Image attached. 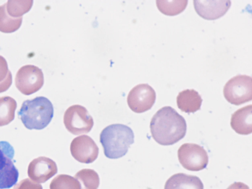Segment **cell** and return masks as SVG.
Wrapping results in <instances>:
<instances>
[{
  "label": "cell",
  "mask_w": 252,
  "mask_h": 189,
  "mask_svg": "<svg viewBox=\"0 0 252 189\" xmlns=\"http://www.w3.org/2000/svg\"><path fill=\"white\" fill-rule=\"evenodd\" d=\"M150 127L153 139L165 146L177 143L184 137L187 131L185 119L170 106L159 109L152 117Z\"/></svg>",
  "instance_id": "cell-1"
},
{
  "label": "cell",
  "mask_w": 252,
  "mask_h": 189,
  "mask_svg": "<svg viewBox=\"0 0 252 189\" xmlns=\"http://www.w3.org/2000/svg\"><path fill=\"white\" fill-rule=\"evenodd\" d=\"M134 138L131 128L121 124L107 126L100 134V142L103 147L104 155L111 159L124 156L130 145L134 143Z\"/></svg>",
  "instance_id": "cell-2"
},
{
  "label": "cell",
  "mask_w": 252,
  "mask_h": 189,
  "mask_svg": "<svg viewBox=\"0 0 252 189\" xmlns=\"http://www.w3.org/2000/svg\"><path fill=\"white\" fill-rule=\"evenodd\" d=\"M18 114L26 128L39 130L46 127L51 122L54 108L47 98L37 96L24 101Z\"/></svg>",
  "instance_id": "cell-3"
},
{
  "label": "cell",
  "mask_w": 252,
  "mask_h": 189,
  "mask_svg": "<svg viewBox=\"0 0 252 189\" xmlns=\"http://www.w3.org/2000/svg\"><path fill=\"white\" fill-rule=\"evenodd\" d=\"M223 95L231 104L239 105L252 99V78L246 75H237L227 82Z\"/></svg>",
  "instance_id": "cell-4"
},
{
  "label": "cell",
  "mask_w": 252,
  "mask_h": 189,
  "mask_svg": "<svg viewBox=\"0 0 252 189\" xmlns=\"http://www.w3.org/2000/svg\"><path fill=\"white\" fill-rule=\"evenodd\" d=\"M63 123L66 129L74 135L89 132L94 126V120L83 106L74 104L69 106L63 115Z\"/></svg>",
  "instance_id": "cell-5"
},
{
  "label": "cell",
  "mask_w": 252,
  "mask_h": 189,
  "mask_svg": "<svg viewBox=\"0 0 252 189\" xmlns=\"http://www.w3.org/2000/svg\"><path fill=\"white\" fill-rule=\"evenodd\" d=\"M180 163L185 169L198 171L205 168L208 163V156L201 146L194 143H185L178 151Z\"/></svg>",
  "instance_id": "cell-6"
},
{
  "label": "cell",
  "mask_w": 252,
  "mask_h": 189,
  "mask_svg": "<svg viewBox=\"0 0 252 189\" xmlns=\"http://www.w3.org/2000/svg\"><path fill=\"white\" fill-rule=\"evenodd\" d=\"M14 150L6 141H0V189H9L15 185L19 172L13 163Z\"/></svg>",
  "instance_id": "cell-7"
},
{
  "label": "cell",
  "mask_w": 252,
  "mask_h": 189,
  "mask_svg": "<svg viewBox=\"0 0 252 189\" xmlns=\"http://www.w3.org/2000/svg\"><path fill=\"white\" fill-rule=\"evenodd\" d=\"M43 83V73L42 70L36 66L31 64L24 65L16 73V86L25 95H30L38 91Z\"/></svg>",
  "instance_id": "cell-8"
},
{
  "label": "cell",
  "mask_w": 252,
  "mask_h": 189,
  "mask_svg": "<svg viewBox=\"0 0 252 189\" xmlns=\"http://www.w3.org/2000/svg\"><path fill=\"white\" fill-rule=\"evenodd\" d=\"M156 98V92L151 86L145 83L139 84L129 91L127 102L132 111L140 113L150 109Z\"/></svg>",
  "instance_id": "cell-9"
},
{
  "label": "cell",
  "mask_w": 252,
  "mask_h": 189,
  "mask_svg": "<svg viewBox=\"0 0 252 189\" xmlns=\"http://www.w3.org/2000/svg\"><path fill=\"white\" fill-rule=\"evenodd\" d=\"M72 156L78 161L84 163L93 162L97 158L99 149L94 140L87 135L74 138L70 146Z\"/></svg>",
  "instance_id": "cell-10"
},
{
  "label": "cell",
  "mask_w": 252,
  "mask_h": 189,
  "mask_svg": "<svg viewBox=\"0 0 252 189\" xmlns=\"http://www.w3.org/2000/svg\"><path fill=\"white\" fill-rule=\"evenodd\" d=\"M229 0H195L193 5L195 11L207 20H215L222 16L231 6Z\"/></svg>",
  "instance_id": "cell-11"
},
{
  "label": "cell",
  "mask_w": 252,
  "mask_h": 189,
  "mask_svg": "<svg viewBox=\"0 0 252 189\" xmlns=\"http://www.w3.org/2000/svg\"><path fill=\"white\" fill-rule=\"evenodd\" d=\"M58 172L56 162L49 158L40 157L32 160L28 168L29 176L40 182H45Z\"/></svg>",
  "instance_id": "cell-12"
},
{
  "label": "cell",
  "mask_w": 252,
  "mask_h": 189,
  "mask_svg": "<svg viewBox=\"0 0 252 189\" xmlns=\"http://www.w3.org/2000/svg\"><path fill=\"white\" fill-rule=\"evenodd\" d=\"M252 105L243 107L231 115L230 125L237 133L248 135L252 132Z\"/></svg>",
  "instance_id": "cell-13"
},
{
  "label": "cell",
  "mask_w": 252,
  "mask_h": 189,
  "mask_svg": "<svg viewBox=\"0 0 252 189\" xmlns=\"http://www.w3.org/2000/svg\"><path fill=\"white\" fill-rule=\"evenodd\" d=\"M203 184L196 176L183 173L171 176L166 182L164 189H203Z\"/></svg>",
  "instance_id": "cell-14"
},
{
  "label": "cell",
  "mask_w": 252,
  "mask_h": 189,
  "mask_svg": "<svg viewBox=\"0 0 252 189\" xmlns=\"http://www.w3.org/2000/svg\"><path fill=\"white\" fill-rule=\"evenodd\" d=\"M202 99L193 89H186L178 94L177 104L178 108L186 113H194L200 109Z\"/></svg>",
  "instance_id": "cell-15"
},
{
  "label": "cell",
  "mask_w": 252,
  "mask_h": 189,
  "mask_svg": "<svg viewBox=\"0 0 252 189\" xmlns=\"http://www.w3.org/2000/svg\"><path fill=\"white\" fill-rule=\"evenodd\" d=\"M16 108V101L12 97H0V126L7 125L14 120Z\"/></svg>",
  "instance_id": "cell-16"
},
{
  "label": "cell",
  "mask_w": 252,
  "mask_h": 189,
  "mask_svg": "<svg viewBox=\"0 0 252 189\" xmlns=\"http://www.w3.org/2000/svg\"><path fill=\"white\" fill-rule=\"evenodd\" d=\"M80 183V189H97L99 177L94 170L83 169L77 172L74 177Z\"/></svg>",
  "instance_id": "cell-17"
},
{
  "label": "cell",
  "mask_w": 252,
  "mask_h": 189,
  "mask_svg": "<svg viewBox=\"0 0 252 189\" xmlns=\"http://www.w3.org/2000/svg\"><path fill=\"white\" fill-rule=\"evenodd\" d=\"M23 17L13 18L6 12V3L0 6V32L11 33L19 29L22 22Z\"/></svg>",
  "instance_id": "cell-18"
},
{
  "label": "cell",
  "mask_w": 252,
  "mask_h": 189,
  "mask_svg": "<svg viewBox=\"0 0 252 189\" xmlns=\"http://www.w3.org/2000/svg\"><path fill=\"white\" fill-rule=\"evenodd\" d=\"M187 0H156L158 10L163 14L169 15H176L184 11L187 4Z\"/></svg>",
  "instance_id": "cell-19"
},
{
  "label": "cell",
  "mask_w": 252,
  "mask_h": 189,
  "mask_svg": "<svg viewBox=\"0 0 252 189\" xmlns=\"http://www.w3.org/2000/svg\"><path fill=\"white\" fill-rule=\"evenodd\" d=\"M32 4V0H8L6 3V12L12 17L19 18L31 9Z\"/></svg>",
  "instance_id": "cell-20"
},
{
  "label": "cell",
  "mask_w": 252,
  "mask_h": 189,
  "mask_svg": "<svg viewBox=\"0 0 252 189\" xmlns=\"http://www.w3.org/2000/svg\"><path fill=\"white\" fill-rule=\"evenodd\" d=\"M50 189H80L78 180L66 174H60L52 181Z\"/></svg>",
  "instance_id": "cell-21"
},
{
  "label": "cell",
  "mask_w": 252,
  "mask_h": 189,
  "mask_svg": "<svg viewBox=\"0 0 252 189\" xmlns=\"http://www.w3.org/2000/svg\"><path fill=\"white\" fill-rule=\"evenodd\" d=\"M12 84V74L5 58L0 55V93L8 90Z\"/></svg>",
  "instance_id": "cell-22"
},
{
  "label": "cell",
  "mask_w": 252,
  "mask_h": 189,
  "mask_svg": "<svg viewBox=\"0 0 252 189\" xmlns=\"http://www.w3.org/2000/svg\"><path fill=\"white\" fill-rule=\"evenodd\" d=\"M227 189H250L245 184L242 182H235L230 185Z\"/></svg>",
  "instance_id": "cell-23"
}]
</instances>
